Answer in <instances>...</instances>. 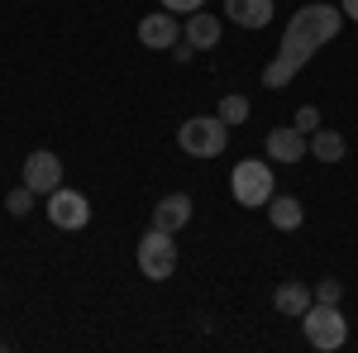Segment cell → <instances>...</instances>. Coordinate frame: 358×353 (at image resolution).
I'll list each match as a JSON object with an SVG mask.
<instances>
[{"label":"cell","mask_w":358,"mask_h":353,"mask_svg":"<svg viewBox=\"0 0 358 353\" xmlns=\"http://www.w3.org/2000/svg\"><path fill=\"white\" fill-rule=\"evenodd\" d=\"M339 24H344V10H334V5H306V10H296L287 34H282L277 57L263 67V86L282 91L306 67V57L320 53V43H330L334 34H339Z\"/></svg>","instance_id":"1"},{"label":"cell","mask_w":358,"mask_h":353,"mask_svg":"<svg viewBox=\"0 0 358 353\" xmlns=\"http://www.w3.org/2000/svg\"><path fill=\"white\" fill-rule=\"evenodd\" d=\"M301 329H306V344L320 353L344 349V339H349V320L339 315V305H330V301H310V310L301 315Z\"/></svg>","instance_id":"2"},{"label":"cell","mask_w":358,"mask_h":353,"mask_svg":"<svg viewBox=\"0 0 358 353\" xmlns=\"http://www.w3.org/2000/svg\"><path fill=\"white\" fill-rule=\"evenodd\" d=\"M177 143L192 158H215V153H224V143H229V124H224L220 115H196V120H187L177 129Z\"/></svg>","instance_id":"3"},{"label":"cell","mask_w":358,"mask_h":353,"mask_svg":"<svg viewBox=\"0 0 358 353\" xmlns=\"http://www.w3.org/2000/svg\"><path fill=\"white\" fill-rule=\"evenodd\" d=\"M229 191H234V201L253 210V206H268L273 201V167L258 163V158H244V163L234 167V177H229Z\"/></svg>","instance_id":"4"},{"label":"cell","mask_w":358,"mask_h":353,"mask_svg":"<svg viewBox=\"0 0 358 353\" xmlns=\"http://www.w3.org/2000/svg\"><path fill=\"white\" fill-rule=\"evenodd\" d=\"M138 272L153 277V282H167V277L177 272V244H172V234L148 229V234L138 239Z\"/></svg>","instance_id":"5"},{"label":"cell","mask_w":358,"mask_h":353,"mask_svg":"<svg viewBox=\"0 0 358 353\" xmlns=\"http://www.w3.org/2000/svg\"><path fill=\"white\" fill-rule=\"evenodd\" d=\"M48 219H53L57 229H86L91 224V206H86V196L82 191H67V187H57L53 196H48Z\"/></svg>","instance_id":"6"},{"label":"cell","mask_w":358,"mask_h":353,"mask_svg":"<svg viewBox=\"0 0 358 353\" xmlns=\"http://www.w3.org/2000/svg\"><path fill=\"white\" fill-rule=\"evenodd\" d=\"M24 187L38 191V196H53L62 187V163L57 153H29L24 158Z\"/></svg>","instance_id":"7"},{"label":"cell","mask_w":358,"mask_h":353,"mask_svg":"<svg viewBox=\"0 0 358 353\" xmlns=\"http://www.w3.org/2000/svg\"><path fill=\"white\" fill-rule=\"evenodd\" d=\"M187 219H192V196H182V191H172L153 206V229H163V234H177Z\"/></svg>","instance_id":"8"},{"label":"cell","mask_w":358,"mask_h":353,"mask_svg":"<svg viewBox=\"0 0 358 353\" xmlns=\"http://www.w3.org/2000/svg\"><path fill=\"white\" fill-rule=\"evenodd\" d=\"M306 148H310V143H306V134L296 129V124H292V129H273V134H268V158H277V163H301Z\"/></svg>","instance_id":"9"},{"label":"cell","mask_w":358,"mask_h":353,"mask_svg":"<svg viewBox=\"0 0 358 353\" xmlns=\"http://www.w3.org/2000/svg\"><path fill=\"white\" fill-rule=\"evenodd\" d=\"M138 43H143V48L167 53V48L177 43V20H172V15H148V20L138 24Z\"/></svg>","instance_id":"10"},{"label":"cell","mask_w":358,"mask_h":353,"mask_svg":"<svg viewBox=\"0 0 358 353\" xmlns=\"http://www.w3.org/2000/svg\"><path fill=\"white\" fill-rule=\"evenodd\" d=\"M224 15L239 29H263L273 20V0H224Z\"/></svg>","instance_id":"11"},{"label":"cell","mask_w":358,"mask_h":353,"mask_svg":"<svg viewBox=\"0 0 358 353\" xmlns=\"http://www.w3.org/2000/svg\"><path fill=\"white\" fill-rule=\"evenodd\" d=\"M277 310H282V315H296V320H301L306 310H310V287H306V282H287V287H277Z\"/></svg>","instance_id":"12"},{"label":"cell","mask_w":358,"mask_h":353,"mask_svg":"<svg viewBox=\"0 0 358 353\" xmlns=\"http://www.w3.org/2000/svg\"><path fill=\"white\" fill-rule=\"evenodd\" d=\"M187 43H192V48H215V43H220V20L196 10L192 20H187Z\"/></svg>","instance_id":"13"},{"label":"cell","mask_w":358,"mask_h":353,"mask_svg":"<svg viewBox=\"0 0 358 353\" xmlns=\"http://www.w3.org/2000/svg\"><path fill=\"white\" fill-rule=\"evenodd\" d=\"M310 153H315V163H339L349 153V143H344V134H334V129H315L310 134Z\"/></svg>","instance_id":"14"},{"label":"cell","mask_w":358,"mask_h":353,"mask_svg":"<svg viewBox=\"0 0 358 353\" xmlns=\"http://www.w3.org/2000/svg\"><path fill=\"white\" fill-rule=\"evenodd\" d=\"M268 219H273L277 229H296L301 224V201L296 196H273L268 201Z\"/></svg>","instance_id":"15"},{"label":"cell","mask_w":358,"mask_h":353,"mask_svg":"<svg viewBox=\"0 0 358 353\" xmlns=\"http://www.w3.org/2000/svg\"><path fill=\"white\" fill-rule=\"evenodd\" d=\"M220 120H224V124H244V120H248V101H244V96H224V101H220Z\"/></svg>","instance_id":"16"},{"label":"cell","mask_w":358,"mask_h":353,"mask_svg":"<svg viewBox=\"0 0 358 353\" xmlns=\"http://www.w3.org/2000/svg\"><path fill=\"white\" fill-rule=\"evenodd\" d=\"M34 196H38V191H29V187L10 191V196H5V210H10V215H29V210H34Z\"/></svg>","instance_id":"17"},{"label":"cell","mask_w":358,"mask_h":353,"mask_svg":"<svg viewBox=\"0 0 358 353\" xmlns=\"http://www.w3.org/2000/svg\"><path fill=\"white\" fill-rule=\"evenodd\" d=\"M315 124H320V110H315V106L296 110V129H301V134H315Z\"/></svg>","instance_id":"18"},{"label":"cell","mask_w":358,"mask_h":353,"mask_svg":"<svg viewBox=\"0 0 358 353\" xmlns=\"http://www.w3.org/2000/svg\"><path fill=\"white\" fill-rule=\"evenodd\" d=\"M167 15H196V10H206V0H163Z\"/></svg>","instance_id":"19"},{"label":"cell","mask_w":358,"mask_h":353,"mask_svg":"<svg viewBox=\"0 0 358 353\" xmlns=\"http://www.w3.org/2000/svg\"><path fill=\"white\" fill-rule=\"evenodd\" d=\"M339 291H344L339 282H320V296H315V301H330V305H339Z\"/></svg>","instance_id":"20"},{"label":"cell","mask_w":358,"mask_h":353,"mask_svg":"<svg viewBox=\"0 0 358 353\" xmlns=\"http://www.w3.org/2000/svg\"><path fill=\"white\" fill-rule=\"evenodd\" d=\"M339 10H344L349 20H358V0H339Z\"/></svg>","instance_id":"21"}]
</instances>
